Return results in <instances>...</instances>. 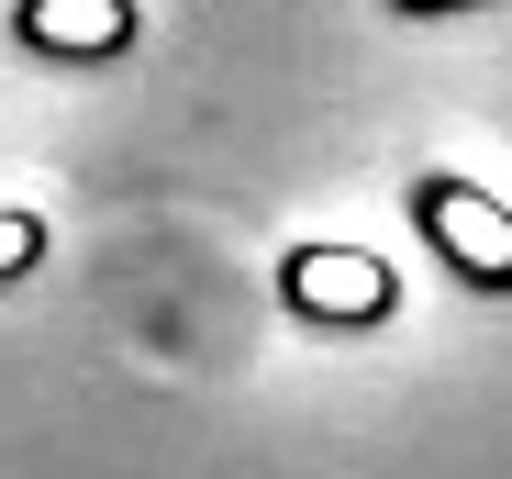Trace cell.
<instances>
[{"label":"cell","mask_w":512,"mask_h":479,"mask_svg":"<svg viewBox=\"0 0 512 479\" xmlns=\"http://www.w3.org/2000/svg\"><path fill=\"white\" fill-rule=\"evenodd\" d=\"M23 257H34V223H23V212H0V268H23Z\"/></svg>","instance_id":"6da1fadb"},{"label":"cell","mask_w":512,"mask_h":479,"mask_svg":"<svg viewBox=\"0 0 512 479\" xmlns=\"http://www.w3.org/2000/svg\"><path fill=\"white\" fill-rule=\"evenodd\" d=\"M390 12H412V23H446V12H479V0H390Z\"/></svg>","instance_id":"7a4b0ae2"}]
</instances>
